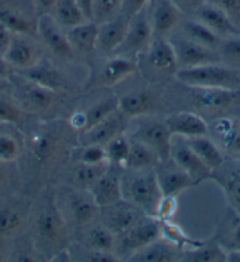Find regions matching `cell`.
<instances>
[{
	"mask_svg": "<svg viewBox=\"0 0 240 262\" xmlns=\"http://www.w3.org/2000/svg\"><path fill=\"white\" fill-rule=\"evenodd\" d=\"M66 206L71 219L80 226L92 224L100 212V208L94 202L89 190H85V192L73 190V192H71L67 195Z\"/></svg>",
	"mask_w": 240,
	"mask_h": 262,
	"instance_id": "obj_25",
	"label": "cell"
},
{
	"mask_svg": "<svg viewBox=\"0 0 240 262\" xmlns=\"http://www.w3.org/2000/svg\"><path fill=\"white\" fill-rule=\"evenodd\" d=\"M160 235L162 239L169 242L170 245L179 249H189L197 247L202 242L192 241L186 235L182 228L178 225L173 224L172 221L160 222Z\"/></svg>",
	"mask_w": 240,
	"mask_h": 262,
	"instance_id": "obj_39",
	"label": "cell"
},
{
	"mask_svg": "<svg viewBox=\"0 0 240 262\" xmlns=\"http://www.w3.org/2000/svg\"><path fill=\"white\" fill-rule=\"evenodd\" d=\"M209 133L226 159L240 161V117L214 118L209 125Z\"/></svg>",
	"mask_w": 240,
	"mask_h": 262,
	"instance_id": "obj_4",
	"label": "cell"
},
{
	"mask_svg": "<svg viewBox=\"0 0 240 262\" xmlns=\"http://www.w3.org/2000/svg\"><path fill=\"white\" fill-rule=\"evenodd\" d=\"M0 260H2V253H0Z\"/></svg>",
	"mask_w": 240,
	"mask_h": 262,
	"instance_id": "obj_60",
	"label": "cell"
},
{
	"mask_svg": "<svg viewBox=\"0 0 240 262\" xmlns=\"http://www.w3.org/2000/svg\"><path fill=\"white\" fill-rule=\"evenodd\" d=\"M79 10L87 21H92V17H93V3L94 0H75Z\"/></svg>",
	"mask_w": 240,
	"mask_h": 262,
	"instance_id": "obj_55",
	"label": "cell"
},
{
	"mask_svg": "<svg viewBox=\"0 0 240 262\" xmlns=\"http://www.w3.org/2000/svg\"><path fill=\"white\" fill-rule=\"evenodd\" d=\"M99 214L102 217V225L109 228L115 236L124 235L147 216L143 210L125 199L107 207L100 208Z\"/></svg>",
	"mask_w": 240,
	"mask_h": 262,
	"instance_id": "obj_5",
	"label": "cell"
},
{
	"mask_svg": "<svg viewBox=\"0 0 240 262\" xmlns=\"http://www.w3.org/2000/svg\"><path fill=\"white\" fill-rule=\"evenodd\" d=\"M153 39V30L145 9L130 19L126 37L115 52V55L134 59L139 54L146 52Z\"/></svg>",
	"mask_w": 240,
	"mask_h": 262,
	"instance_id": "obj_3",
	"label": "cell"
},
{
	"mask_svg": "<svg viewBox=\"0 0 240 262\" xmlns=\"http://www.w3.org/2000/svg\"><path fill=\"white\" fill-rule=\"evenodd\" d=\"M144 172L146 170H140V174L132 177L130 181L123 186V196L143 210L147 216L154 217L163 194L159 187L157 174L154 172Z\"/></svg>",
	"mask_w": 240,
	"mask_h": 262,
	"instance_id": "obj_2",
	"label": "cell"
},
{
	"mask_svg": "<svg viewBox=\"0 0 240 262\" xmlns=\"http://www.w3.org/2000/svg\"><path fill=\"white\" fill-rule=\"evenodd\" d=\"M158 160L159 157L157 153L144 142L139 140L131 141L130 152L124 168L134 170V172L152 170V168L158 164Z\"/></svg>",
	"mask_w": 240,
	"mask_h": 262,
	"instance_id": "obj_34",
	"label": "cell"
},
{
	"mask_svg": "<svg viewBox=\"0 0 240 262\" xmlns=\"http://www.w3.org/2000/svg\"><path fill=\"white\" fill-rule=\"evenodd\" d=\"M177 259L175 247L160 237L149 246L131 254V262H172Z\"/></svg>",
	"mask_w": 240,
	"mask_h": 262,
	"instance_id": "obj_31",
	"label": "cell"
},
{
	"mask_svg": "<svg viewBox=\"0 0 240 262\" xmlns=\"http://www.w3.org/2000/svg\"><path fill=\"white\" fill-rule=\"evenodd\" d=\"M50 14L65 30L87 21L75 0H57Z\"/></svg>",
	"mask_w": 240,
	"mask_h": 262,
	"instance_id": "obj_36",
	"label": "cell"
},
{
	"mask_svg": "<svg viewBox=\"0 0 240 262\" xmlns=\"http://www.w3.org/2000/svg\"><path fill=\"white\" fill-rule=\"evenodd\" d=\"M174 75L190 89L240 90V70L222 62L178 70Z\"/></svg>",
	"mask_w": 240,
	"mask_h": 262,
	"instance_id": "obj_1",
	"label": "cell"
},
{
	"mask_svg": "<svg viewBox=\"0 0 240 262\" xmlns=\"http://www.w3.org/2000/svg\"><path fill=\"white\" fill-rule=\"evenodd\" d=\"M138 63L134 59L115 55L109 59L100 72V82L106 87L117 86L138 72Z\"/></svg>",
	"mask_w": 240,
	"mask_h": 262,
	"instance_id": "obj_26",
	"label": "cell"
},
{
	"mask_svg": "<svg viewBox=\"0 0 240 262\" xmlns=\"http://www.w3.org/2000/svg\"><path fill=\"white\" fill-rule=\"evenodd\" d=\"M193 18L203 23L222 39H229L240 35V29L231 20L229 15L209 3L204 4Z\"/></svg>",
	"mask_w": 240,
	"mask_h": 262,
	"instance_id": "obj_19",
	"label": "cell"
},
{
	"mask_svg": "<svg viewBox=\"0 0 240 262\" xmlns=\"http://www.w3.org/2000/svg\"><path fill=\"white\" fill-rule=\"evenodd\" d=\"M35 34L40 38L43 45L57 58L71 59L74 54L66 37V31H64L50 13L38 15Z\"/></svg>",
	"mask_w": 240,
	"mask_h": 262,
	"instance_id": "obj_6",
	"label": "cell"
},
{
	"mask_svg": "<svg viewBox=\"0 0 240 262\" xmlns=\"http://www.w3.org/2000/svg\"><path fill=\"white\" fill-rule=\"evenodd\" d=\"M213 239L226 253L240 252V213L231 207L224 212Z\"/></svg>",
	"mask_w": 240,
	"mask_h": 262,
	"instance_id": "obj_23",
	"label": "cell"
},
{
	"mask_svg": "<svg viewBox=\"0 0 240 262\" xmlns=\"http://www.w3.org/2000/svg\"><path fill=\"white\" fill-rule=\"evenodd\" d=\"M66 37L73 50L80 54H90L97 50L98 24L85 21L66 30Z\"/></svg>",
	"mask_w": 240,
	"mask_h": 262,
	"instance_id": "obj_28",
	"label": "cell"
},
{
	"mask_svg": "<svg viewBox=\"0 0 240 262\" xmlns=\"http://www.w3.org/2000/svg\"><path fill=\"white\" fill-rule=\"evenodd\" d=\"M12 38H13V33L10 30H7L3 24H0V54L6 52L9 49Z\"/></svg>",
	"mask_w": 240,
	"mask_h": 262,
	"instance_id": "obj_53",
	"label": "cell"
},
{
	"mask_svg": "<svg viewBox=\"0 0 240 262\" xmlns=\"http://www.w3.org/2000/svg\"><path fill=\"white\" fill-rule=\"evenodd\" d=\"M130 19L131 18H127L126 15L120 13L118 17L98 25L97 50L100 54H115L126 37Z\"/></svg>",
	"mask_w": 240,
	"mask_h": 262,
	"instance_id": "obj_14",
	"label": "cell"
},
{
	"mask_svg": "<svg viewBox=\"0 0 240 262\" xmlns=\"http://www.w3.org/2000/svg\"><path fill=\"white\" fill-rule=\"evenodd\" d=\"M31 2L33 4L34 11H37V14L42 15L50 13L57 0H31Z\"/></svg>",
	"mask_w": 240,
	"mask_h": 262,
	"instance_id": "obj_54",
	"label": "cell"
},
{
	"mask_svg": "<svg viewBox=\"0 0 240 262\" xmlns=\"http://www.w3.org/2000/svg\"><path fill=\"white\" fill-rule=\"evenodd\" d=\"M99 208L107 207L123 200V185L120 179L114 172L107 169L99 180L89 189Z\"/></svg>",
	"mask_w": 240,
	"mask_h": 262,
	"instance_id": "obj_24",
	"label": "cell"
},
{
	"mask_svg": "<svg viewBox=\"0 0 240 262\" xmlns=\"http://www.w3.org/2000/svg\"><path fill=\"white\" fill-rule=\"evenodd\" d=\"M186 144L197 154L200 160L212 170L218 169L226 161L224 153L220 150L218 145L207 136L185 139Z\"/></svg>",
	"mask_w": 240,
	"mask_h": 262,
	"instance_id": "obj_30",
	"label": "cell"
},
{
	"mask_svg": "<svg viewBox=\"0 0 240 262\" xmlns=\"http://www.w3.org/2000/svg\"><path fill=\"white\" fill-rule=\"evenodd\" d=\"M79 162L86 165H102L110 164L105 147L99 145H86L83 146L79 153Z\"/></svg>",
	"mask_w": 240,
	"mask_h": 262,
	"instance_id": "obj_47",
	"label": "cell"
},
{
	"mask_svg": "<svg viewBox=\"0 0 240 262\" xmlns=\"http://www.w3.org/2000/svg\"><path fill=\"white\" fill-rule=\"evenodd\" d=\"M0 24L13 34L33 35L37 30V19H32L22 11L0 6Z\"/></svg>",
	"mask_w": 240,
	"mask_h": 262,
	"instance_id": "obj_32",
	"label": "cell"
},
{
	"mask_svg": "<svg viewBox=\"0 0 240 262\" xmlns=\"http://www.w3.org/2000/svg\"><path fill=\"white\" fill-rule=\"evenodd\" d=\"M218 53L220 61L224 65L230 66L235 70H240V35L229 39H223L218 49Z\"/></svg>",
	"mask_w": 240,
	"mask_h": 262,
	"instance_id": "obj_43",
	"label": "cell"
},
{
	"mask_svg": "<svg viewBox=\"0 0 240 262\" xmlns=\"http://www.w3.org/2000/svg\"><path fill=\"white\" fill-rule=\"evenodd\" d=\"M227 261H230V262H240V252L227 253Z\"/></svg>",
	"mask_w": 240,
	"mask_h": 262,
	"instance_id": "obj_58",
	"label": "cell"
},
{
	"mask_svg": "<svg viewBox=\"0 0 240 262\" xmlns=\"http://www.w3.org/2000/svg\"><path fill=\"white\" fill-rule=\"evenodd\" d=\"M19 78L22 79L23 85L19 89L17 102L23 110L35 114H45L58 104V92L35 85L20 75Z\"/></svg>",
	"mask_w": 240,
	"mask_h": 262,
	"instance_id": "obj_9",
	"label": "cell"
},
{
	"mask_svg": "<svg viewBox=\"0 0 240 262\" xmlns=\"http://www.w3.org/2000/svg\"><path fill=\"white\" fill-rule=\"evenodd\" d=\"M212 179L222 187L229 207L240 213V161H225L222 167L213 170Z\"/></svg>",
	"mask_w": 240,
	"mask_h": 262,
	"instance_id": "obj_20",
	"label": "cell"
},
{
	"mask_svg": "<svg viewBox=\"0 0 240 262\" xmlns=\"http://www.w3.org/2000/svg\"><path fill=\"white\" fill-rule=\"evenodd\" d=\"M72 260H73V257L71 256V253L69 252V249L66 248H62L55 252L53 254V259H52V261H57V262H64V261L67 262Z\"/></svg>",
	"mask_w": 240,
	"mask_h": 262,
	"instance_id": "obj_57",
	"label": "cell"
},
{
	"mask_svg": "<svg viewBox=\"0 0 240 262\" xmlns=\"http://www.w3.org/2000/svg\"><path fill=\"white\" fill-rule=\"evenodd\" d=\"M23 108L17 100L0 97V125H15L22 121Z\"/></svg>",
	"mask_w": 240,
	"mask_h": 262,
	"instance_id": "obj_45",
	"label": "cell"
},
{
	"mask_svg": "<svg viewBox=\"0 0 240 262\" xmlns=\"http://www.w3.org/2000/svg\"><path fill=\"white\" fill-rule=\"evenodd\" d=\"M59 142L50 133H37L31 139V153L38 162H46L58 153Z\"/></svg>",
	"mask_w": 240,
	"mask_h": 262,
	"instance_id": "obj_37",
	"label": "cell"
},
{
	"mask_svg": "<svg viewBox=\"0 0 240 262\" xmlns=\"http://www.w3.org/2000/svg\"><path fill=\"white\" fill-rule=\"evenodd\" d=\"M130 144L131 141L127 140L124 133L112 139L110 142H107L105 145V150L110 164L124 167L130 152Z\"/></svg>",
	"mask_w": 240,
	"mask_h": 262,
	"instance_id": "obj_42",
	"label": "cell"
},
{
	"mask_svg": "<svg viewBox=\"0 0 240 262\" xmlns=\"http://www.w3.org/2000/svg\"><path fill=\"white\" fill-rule=\"evenodd\" d=\"M109 167L110 164L86 165L79 162V165L74 169L73 173L74 182L80 188H83L84 190H89L99 180V178L109 169Z\"/></svg>",
	"mask_w": 240,
	"mask_h": 262,
	"instance_id": "obj_40",
	"label": "cell"
},
{
	"mask_svg": "<svg viewBox=\"0 0 240 262\" xmlns=\"http://www.w3.org/2000/svg\"><path fill=\"white\" fill-rule=\"evenodd\" d=\"M178 7L184 15L194 17L197 11L202 7L206 0H171Z\"/></svg>",
	"mask_w": 240,
	"mask_h": 262,
	"instance_id": "obj_51",
	"label": "cell"
},
{
	"mask_svg": "<svg viewBox=\"0 0 240 262\" xmlns=\"http://www.w3.org/2000/svg\"><path fill=\"white\" fill-rule=\"evenodd\" d=\"M206 3L225 12L240 29V0H206Z\"/></svg>",
	"mask_w": 240,
	"mask_h": 262,
	"instance_id": "obj_49",
	"label": "cell"
},
{
	"mask_svg": "<svg viewBox=\"0 0 240 262\" xmlns=\"http://www.w3.org/2000/svg\"><path fill=\"white\" fill-rule=\"evenodd\" d=\"M151 2L152 0H124L122 13L127 18H132L140 11L145 10Z\"/></svg>",
	"mask_w": 240,
	"mask_h": 262,
	"instance_id": "obj_52",
	"label": "cell"
},
{
	"mask_svg": "<svg viewBox=\"0 0 240 262\" xmlns=\"http://www.w3.org/2000/svg\"><path fill=\"white\" fill-rule=\"evenodd\" d=\"M170 41L173 46L175 58H177L178 70L222 62L218 51L199 45V43L189 40L183 35L177 38V40Z\"/></svg>",
	"mask_w": 240,
	"mask_h": 262,
	"instance_id": "obj_8",
	"label": "cell"
},
{
	"mask_svg": "<svg viewBox=\"0 0 240 262\" xmlns=\"http://www.w3.org/2000/svg\"><path fill=\"white\" fill-rule=\"evenodd\" d=\"M119 110V99L112 98L106 99L99 104L90 107L85 111H78L73 113L70 118L69 124L74 130L80 134L85 130L90 129L91 127L99 124L100 121L105 120L112 114Z\"/></svg>",
	"mask_w": 240,
	"mask_h": 262,
	"instance_id": "obj_18",
	"label": "cell"
},
{
	"mask_svg": "<svg viewBox=\"0 0 240 262\" xmlns=\"http://www.w3.org/2000/svg\"><path fill=\"white\" fill-rule=\"evenodd\" d=\"M85 247L92 251L113 252L115 248V235L104 225L93 226L85 235Z\"/></svg>",
	"mask_w": 240,
	"mask_h": 262,
	"instance_id": "obj_38",
	"label": "cell"
},
{
	"mask_svg": "<svg viewBox=\"0 0 240 262\" xmlns=\"http://www.w3.org/2000/svg\"><path fill=\"white\" fill-rule=\"evenodd\" d=\"M22 154V146L14 137L0 134V162L9 164L17 160Z\"/></svg>",
	"mask_w": 240,
	"mask_h": 262,
	"instance_id": "obj_46",
	"label": "cell"
},
{
	"mask_svg": "<svg viewBox=\"0 0 240 262\" xmlns=\"http://www.w3.org/2000/svg\"><path fill=\"white\" fill-rule=\"evenodd\" d=\"M150 21L154 37L166 38L182 25L184 15L171 0H153Z\"/></svg>",
	"mask_w": 240,
	"mask_h": 262,
	"instance_id": "obj_11",
	"label": "cell"
},
{
	"mask_svg": "<svg viewBox=\"0 0 240 262\" xmlns=\"http://www.w3.org/2000/svg\"><path fill=\"white\" fill-rule=\"evenodd\" d=\"M155 174H157L159 187L162 190L163 196L178 198L180 193L195 185L193 179L177 166L174 168L163 169L162 172Z\"/></svg>",
	"mask_w": 240,
	"mask_h": 262,
	"instance_id": "obj_29",
	"label": "cell"
},
{
	"mask_svg": "<svg viewBox=\"0 0 240 262\" xmlns=\"http://www.w3.org/2000/svg\"><path fill=\"white\" fill-rule=\"evenodd\" d=\"M178 210V200L175 196H163L155 210L154 217L159 222L172 221Z\"/></svg>",
	"mask_w": 240,
	"mask_h": 262,
	"instance_id": "obj_48",
	"label": "cell"
},
{
	"mask_svg": "<svg viewBox=\"0 0 240 262\" xmlns=\"http://www.w3.org/2000/svg\"><path fill=\"white\" fill-rule=\"evenodd\" d=\"M7 63L18 71H24L37 65L42 60V50L31 39V35L13 34L9 49L4 53Z\"/></svg>",
	"mask_w": 240,
	"mask_h": 262,
	"instance_id": "obj_10",
	"label": "cell"
},
{
	"mask_svg": "<svg viewBox=\"0 0 240 262\" xmlns=\"http://www.w3.org/2000/svg\"><path fill=\"white\" fill-rule=\"evenodd\" d=\"M158 105L151 91H135L119 98V111L127 118H138L153 112Z\"/></svg>",
	"mask_w": 240,
	"mask_h": 262,
	"instance_id": "obj_27",
	"label": "cell"
},
{
	"mask_svg": "<svg viewBox=\"0 0 240 262\" xmlns=\"http://www.w3.org/2000/svg\"><path fill=\"white\" fill-rule=\"evenodd\" d=\"M125 116L118 110L105 120L100 121L99 124L91 127L90 129L80 133L79 140L83 146L86 145H99L104 146L110 142L112 139L120 136L125 129Z\"/></svg>",
	"mask_w": 240,
	"mask_h": 262,
	"instance_id": "obj_15",
	"label": "cell"
},
{
	"mask_svg": "<svg viewBox=\"0 0 240 262\" xmlns=\"http://www.w3.org/2000/svg\"><path fill=\"white\" fill-rule=\"evenodd\" d=\"M82 260L87 262H118L120 261V257L115 255L113 252L92 251V249L86 248Z\"/></svg>",
	"mask_w": 240,
	"mask_h": 262,
	"instance_id": "obj_50",
	"label": "cell"
},
{
	"mask_svg": "<svg viewBox=\"0 0 240 262\" xmlns=\"http://www.w3.org/2000/svg\"><path fill=\"white\" fill-rule=\"evenodd\" d=\"M180 261L186 262H227V253L217 241L202 242L197 247L185 249Z\"/></svg>",
	"mask_w": 240,
	"mask_h": 262,
	"instance_id": "obj_35",
	"label": "cell"
},
{
	"mask_svg": "<svg viewBox=\"0 0 240 262\" xmlns=\"http://www.w3.org/2000/svg\"><path fill=\"white\" fill-rule=\"evenodd\" d=\"M12 77V67L7 63L3 54H0V81L7 80Z\"/></svg>",
	"mask_w": 240,
	"mask_h": 262,
	"instance_id": "obj_56",
	"label": "cell"
},
{
	"mask_svg": "<svg viewBox=\"0 0 240 262\" xmlns=\"http://www.w3.org/2000/svg\"><path fill=\"white\" fill-rule=\"evenodd\" d=\"M4 162H0V182H2L4 179H5L6 172H5V167H4Z\"/></svg>",
	"mask_w": 240,
	"mask_h": 262,
	"instance_id": "obj_59",
	"label": "cell"
},
{
	"mask_svg": "<svg viewBox=\"0 0 240 262\" xmlns=\"http://www.w3.org/2000/svg\"><path fill=\"white\" fill-rule=\"evenodd\" d=\"M179 27L182 30L183 37L212 50L218 51L220 43L223 41V39L218 37L214 32H212L209 27H206L203 23L194 18L183 20Z\"/></svg>",
	"mask_w": 240,
	"mask_h": 262,
	"instance_id": "obj_33",
	"label": "cell"
},
{
	"mask_svg": "<svg viewBox=\"0 0 240 262\" xmlns=\"http://www.w3.org/2000/svg\"><path fill=\"white\" fill-rule=\"evenodd\" d=\"M22 225V216L15 210L9 208L0 209V239L14 235Z\"/></svg>",
	"mask_w": 240,
	"mask_h": 262,
	"instance_id": "obj_44",
	"label": "cell"
},
{
	"mask_svg": "<svg viewBox=\"0 0 240 262\" xmlns=\"http://www.w3.org/2000/svg\"><path fill=\"white\" fill-rule=\"evenodd\" d=\"M18 74L35 85L45 87V89L58 93L67 91L70 87L69 79L66 78V75L52 65L50 61L43 60V59L37 65L27 70L19 71Z\"/></svg>",
	"mask_w": 240,
	"mask_h": 262,
	"instance_id": "obj_12",
	"label": "cell"
},
{
	"mask_svg": "<svg viewBox=\"0 0 240 262\" xmlns=\"http://www.w3.org/2000/svg\"><path fill=\"white\" fill-rule=\"evenodd\" d=\"M185 140V139H184ZM170 159L174 162V165L186 172L193 179L195 185L206 179H212L213 170L204 164L199 157L195 154L191 147L186 144V141L178 142L177 145H171Z\"/></svg>",
	"mask_w": 240,
	"mask_h": 262,
	"instance_id": "obj_13",
	"label": "cell"
},
{
	"mask_svg": "<svg viewBox=\"0 0 240 262\" xmlns=\"http://www.w3.org/2000/svg\"><path fill=\"white\" fill-rule=\"evenodd\" d=\"M120 237L124 249L133 254L162 237L160 222L155 217L146 216Z\"/></svg>",
	"mask_w": 240,
	"mask_h": 262,
	"instance_id": "obj_17",
	"label": "cell"
},
{
	"mask_svg": "<svg viewBox=\"0 0 240 262\" xmlns=\"http://www.w3.org/2000/svg\"><path fill=\"white\" fill-rule=\"evenodd\" d=\"M35 235L43 245L59 246L66 236L65 220L54 202H49L38 214Z\"/></svg>",
	"mask_w": 240,
	"mask_h": 262,
	"instance_id": "obj_7",
	"label": "cell"
},
{
	"mask_svg": "<svg viewBox=\"0 0 240 262\" xmlns=\"http://www.w3.org/2000/svg\"><path fill=\"white\" fill-rule=\"evenodd\" d=\"M135 137H137V140L144 142L151 149H153L160 160L170 159L173 136L165 122H150L142 127Z\"/></svg>",
	"mask_w": 240,
	"mask_h": 262,
	"instance_id": "obj_22",
	"label": "cell"
},
{
	"mask_svg": "<svg viewBox=\"0 0 240 262\" xmlns=\"http://www.w3.org/2000/svg\"><path fill=\"white\" fill-rule=\"evenodd\" d=\"M165 124L173 137L191 139L209 136V124L202 116L192 112H179L166 118Z\"/></svg>",
	"mask_w": 240,
	"mask_h": 262,
	"instance_id": "obj_21",
	"label": "cell"
},
{
	"mask_svg": "<svg viewBox=\"0 0 240 262\" xmlns=\"http://www.w3.org/2000/svg\"><path fill=\"white\" fill-rule=\"evenodd\" d=\"M124 0H94L92 21L98 24L106 23L122 13Z\"/></svg>",
	"mask_w": 240,
	"mask_h": 262,
	"instance_id": "obj_41",
	"label": "cell"
},
{
	"mask_svg": "<svg viewBox=\"0 0 240 262\" xmlns=\"http://www.w3.org/2000/svg\"><path fill=\"white\" fill-rule=\"evenodd\" d=\"M145 53L147 65L154 72L159 74H175L178 71L177 58L169 39L154 37Z\"/></svg>",
	"mask_w": 240,
	"mask_h": 262,
	"instance_id": "obj_16",
	"label": "cell"
}]
</instances>
